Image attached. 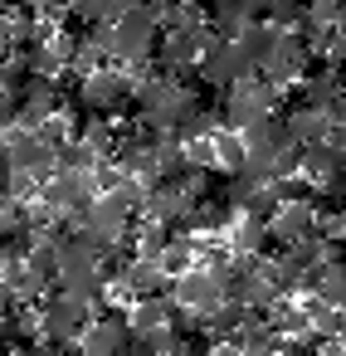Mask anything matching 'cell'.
Wrapping results in <instances>:
<instances>
[{
    "mask_svg": "<svg viewBox=\"0 0 346 356\" xmlns=\"http://www.w3.org/2000/svg\"><path fill=\"white\" fill-rule=\"evenodd\" d=\"M83 103L103 118H137V79L127 69H93L83 83Z\"/></svg>",
    "mask_w": 346,
    "mask_h": 356,
    "instance_id": "obj_1",
    "label": "cell"
},
{
    "mask_svg": "<svg viewBox=\"0 0 346 356\" xmlns=\"http://www.w3.org/2000/svg\"><path fill=\"white\" fill-rule=\"evenodd\" d=\"M312 59H317V49L307 44V35H302V30H278V40H273L268 59L258 64V74H263L268 83L288 88L293 79H302V74L312 69Z\"/></svg>",
    "mask_w": 346,
    "mask_h": 356,
    "instance_id": "obj_2",
    "label": "cell"
},
{
    "mask_svg": "<svg viewBox=\"0 0 346 356\" xmlns=\"http://www.w3.org/2000/svg\"><path fill=\"white\" fill-rule=\"evenodd\" d=\"M200 79L210 83V88H234V83H244V79H258V64L239 49V40H215L205 54H200Z\"/></svg>",
    "mask_w": 346,
    "mask_h": 356,
    "instance_id": "obj_3",
    "label": "cell"
},
{
    "mask_svg": "<svg viewBox=\"0 0 346 356\" xmlns=\"http://www.w3.org/2000/svg\"><path fill=\"white\" fill-rule=\"evenodd\" d=\"M312 191H336L346 176V142H312L302 147V171H297Z\"/></svg>",
    "mask_w": 346,
    "mask_h": 356,
    "instance_id": "obj_4",
    "label": "cell"
},
{
    "mask_svg": "<svg viewBox=\"0 0 346 356\" xmlns=\"http://www.w3.org/2000/svg\"><path fill=\"white\" fill-rule=\"evenodd\" d=\"M88 322H93L88 302H79V298H69V293H49V298H44V337H54V341H79V337L88 332Z\"/></svg>",
    "mask_w": 346,
    "mask_h": 356,
    "instance_id": "obj_5",
    "label": "cell"
},
{
    "mask_svg": "<svg viewBox=\"0 0 346 356\" xmlns=\"http://www.w3.org/2000/svg\"><path fill=\"white\" fill-rule=\"evenodd\" d=\"M132 317L127 312H103L98 322H88V332L79 337V351L83 356H122V346L132 341Z\"/></svg>",
    "mask_w": 346,
    "mask_h": 356,
    "instance_id": "obj_6",
    "label": "cell"
},
{
    "mask_svg": "<svg viewBox=\"0 0 346 356\" xmlns=\"http://www.w3.org/2000/svg\"><path fill=\"white\" fill-rule=\"evenodd\" d=\"M171 298L181 302V307H195L200 317L210 312V307H220L224 302V288H220V278H215V268H186V273H176V283H171Z\"/></svg>",
    "mask_w": 346,
    "mask_h": 356,
    "instance_id": "obj_7",
    "label": "cell"
},
{
    "mask_svg": "<svg viewBox=\"0 0 346 356\" xmlns=\"http://www.w3.org/2000/svg\"><path fill=\"white\" fill-rule=\"evenodd\" d=\"M268 229H273V244H297V239L317 234V200H307V195L283 200V205L273 210Z\"/></svg>",
    "mask_w": 346,
    "mask_h": 356,
    "instance_id": "obj_8",
    "label": "cell"
},
{
    "mask_svg": "<svg viewBox=\"0 0 346 356\" xmlns=\"http://www.w3.org/2000/svg\"><path fill=\"white\" fill-rule=\"evenodd\" d=\"M166 283H171V273L161 268V259H127L122 268H117V288L127 293V298H156V293H166Z\"/></svg>",
    "mask_w": 346,
    "mask_h": 356,
    "instance_id": "obj_9",
    "label": "cell"
},
{
    "mask_svg": "<svg viewBox=\"0 0 346 356\" xmlns=\"http://www.w3.org/2000/svg\"><path fill=\"white\" fill-rule=\"evenodd\" d=\"M103 288H108V273H103V264H64L59 268V278H54V293H69V298H79V302H103Z\"/></svg>",
    "mask_w": 346,
    "mask_h": 356,
    "instance_id": "obj_10",
    "label": "cell"
},
{
    "mask_svg": "<svg viewBox=\"0 0 346 356\" xmlns=\"http://www.w3.org/2000/svg\"><path fill=\"white\" fill-rule=\"evenodd\" d=\"M268 244H273V229H268V220H258V215H244L239 210V220L229 225V249L234 254H268Z\"/></svg>",
    "mask_w": 346,
    "mask_h": 356,
    "instance_id": "obj_11",
    "label": "cell"
},
{
    "mask_svg": "<svg viewBox=\"0 0 346 356\" xmlns=\"http://www.w3.org/2000/svg\"><path fill=\"white\" fill-rule=\"evenodd\" d=\"M171 312H176V298H166V293H156V298H132V332L137 337H151V332H161V327H171Z\"/></svg>",
    "mask_w": 346,
    "mask_h": 356,
    "instance_id": "obj_12",
    "label": "cell"
},
{
    "mask_svg": "<svg viewBox=\"0 0 346 356\" xmlns=\"http://www.w3.org/2000/svg\"><path fill=\"white\" fill-rule=\"evenodd\" d=\"M312 293L331 307H346V259H327L312 268Z\"/></svg>",
    "mask_w": 346,
    "mask_h": 356,
    "instance_id": "obj_13",
    "label": "cell"
},
{
    "mask_svg": "<svg viewBox=\"0 0 346 356\" xmlns=\"http://www.w3.org/2000/svg\"><path fill=\"white\" fill-rule=\"evenodd\" d=\"M244 317H249V307H244V302H229V298H224L220 307H210V312H205V332H210L215 341H229V337H234V332L244 327Z\"/></svg>",
    "mask_w": 346,
    "mask_h": 356,
    "instance_id": "obj_14",
    "label": "cell"
},
{
    "mask_svg": "<svg viewBox=\"0 0 346 356\" xmlns=\"http://www.w3.org/2000/svg\"><path fill=\"white\" fill-rule=\"evenodd\" d=\"M268 317H273V327H278L283 337H307V332H312L307 307H302V302H293V298H278V307H273Z\"/></svg>",
    "mask_w": 346,
    "mask_h": 356,
    "instance_id": "obj_15",
    "label": "cell"
},
{
    "mask_svg": "<svg viewBox=\"0 0 346 356\" xmlns=\"http://www.w3.org/2000/svg\"><path fill=\"white\" fill-rule=\"evenodd\" d=\"M273 40H278V25H273V20H254V25L239 35V49H244L254 64H263L268 49H273Z\"/></svg>",
    "mask_w": 346,
    "mask_h": 356,
    "instance_id": "obj_16",
    "label": "cell"
},
{
    "mask_svg": "<svg viewBox=\"0 0 346 356\" xmlns=\"http://www.w3.org/2000/svg\"><path fill=\"white\" fill-rule=\"evenodd\" d=\"M249 161V147H244V132H215V166L220 171H239Z\"/></svg>",
    "mask_w": 346,
    "mask_h": 356,
    "instance_id": "obj_17",
    "label": "cell"
},
{
    "mask_svg": "<svg viewBox=\"0 0 346 356\" xmlns=\"http://www.w3.org/2000/svg\"><path fill=\"white\" fill-rule=\"evenodd\" d=\"M195 264V234H171V244L161 249V268L166 273H186Z\"/></svg>",
    "mask_w": 346,
    "mask_h": 356,
    "instance_id": "obj_18",
    "label": "cell"
},
{
    "mask_svg": "<svg viewBox=\"0 0 346 356\" xmlns=\"http://www.w3.org/2000/svg\"><path fill=\"white\" fill-rule=\"evenodd\" d=\"M336 35L346 40V0H336Z\"/></svg>",
    "mask_w": 346,
    "mask_h": 356,
    "instance_id": "obj_19",
    "label": "cell"
},
{
    "mask_svg": "<svg viewBox=\"0 0 346 356\" xmlns=\"http://www.w3.org/2000/svg\"><path fill=\"white\" fill-rule=\"evenodd\" d=\"M6 10H15V0H0V15H6Z\"/></svg>",
    "mask_w": 346,
    "mask_h": 356,
    "instance_id": "obj_20",
    "label": "cell"
},
{
    "mask_svg": "<svg viewBox=\"0 0 346 356\" xmlns=\"http://www.w3.org/2000/svg\"><path fill=\"white\" fill-rule=\"evenodd\" d=\"M0 278H6V268H0Z\"/></svg>",
    "mask_w": 346,
    "mask_h": 356,
    "instance_id": "obj_21",
    "label": "cell"
}]
</instances>
